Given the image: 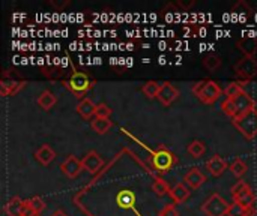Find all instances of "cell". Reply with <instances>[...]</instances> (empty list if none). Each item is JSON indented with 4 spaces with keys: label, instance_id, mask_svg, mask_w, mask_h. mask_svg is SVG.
<instances>
[{
    "label": "cell",
    "instance_id": "4fadbf2b",
    "mask_svg": "<svg viewBox=\"0 0 257 216\" xmlns=\"http://www.w3.org/2000/svg\"><path fill=\"white\" fill-rule=\"evenodd\" d=\"M206 168H208V171H209L212 176L218 177V176H221V174L226 171L227 164H226V161H224L220 155H214V156L206 162Z\"/></svg>",
    "mask_w": 257,
    "mask_h": 216
},
{
    "label": "cell",
    "instance_id": "8992f818",
    "mask_svg": "<svg viewBox=\"0 0 257 216\" xmlns=\"http://www.w3.org/2000/svg\"><path fill=\"white\" fill-rule=\"evenodd\" d=\"M235 72L238 78H242L245 81L251 80L257 75V60L254 57H247L244 56L235 63Z\"/></svg>",
    "mask_w": 257,
    "mask_h": 216
},
{
    "label": "cell",
    "instance_id": "7402d4cb",
    "mask_svg": "<svg viewBox=\"0 0 257 216\" xmlns=\"http://www.w3.org/2000/svg\"><path fill=\"white\" fill-rule=\"evenodd\" d=\"M23 86V83H17L15 80H8L6 77L2 80L0 83V90H2V95L3 96H8L9 93H15L18 92V89Z\"/></svg>",
    "mask_w": 257,
    "mask_h": 216
},
{
    "label": "cell",
    "instance_id": "d6986e66",
    "mask_svg": "<svg viewBox=\"0 0 257 216\" xmlns=\"http://www.w3.org/2000/svg\"><path fill=\"white\" fill-rule=\"evenodd\" d=\"M90 126H92V129L96 132V134H105L111 126H113V123H111V120L110 119H102V117H95L92 122H90Z\"/></svg>",
    "mask_w": 257,
    "mask_h": 216
},
{
    "label": "cell",
    "instance_id": "6da1fadb",
    "mask_svg": "<svg viewBox=\"0 0 257 216\" xmlns=\"http://www.w3.org/2000/svg\"><path fill=\"white\" fill-rule=\"evenodd\" d=\"M221 108L226 113V116H229L232 120H235V119H239L244 114L256 110V101L244 90L238 96H235L232 99H226L221 104Z\"/></svg>",
    "mask_w": 257,
    "mask_h": 216
},
{
    "label": "cell",
    "instance_id": "5b68a950",
    "mask_svg": "<svg viewBox=\"0 0 257 216\" xmlns=\"http://www.w3.org/2000/svg\"><path fill=\"white\" fill-rule=\"evenodd\" d=\"M152 162H154V167L155 170L158 171H167L170 170L175 162H176V156L166 147H160L154 152L152 155Z\"/></svg>",
    "mask_w": 257,
    "mask_h": 216
},
{
    "label": "cell",
    "instance_id": "d4e9b609",
    "mask_svg": "<svg viewBox=\"0 0 257 216\" xmlns=\"http://www.w3.org/2000/svg\"><path fill=\"white\" fill-rule=\"evenodd\" d=\"M160 89H161V84H158L157 81H148V83H145V86H143V93H145V96L146 98H149V99H154V98H158V93H160Z\"/></svg>",
    "mask_w": 257,
    "mask_h": 216
},
{
    "label": "cell",
    "instance_id": "8d00e7d4",
    "mask_svg": "<svg viewBox=\"0 0 257 216\" xmlns=\"http://www.w3.org/2000/svg\"><path fill=\"white\" fill-rule=\"evenodd\" d=\"M256 215H257L256 206H254V207H248V209H245V216H256Z\"/></svg>",
    "mask_w": 257,
    "mask_h": 216
},
{
    "label": "cell",
    "instance_id": "484cf974",
    "mask_svg": "<svg viewBox=\"0 0 257 216\" xmlns=\"http://www.w3.org/2000/svg\"><path fill=\"white\" fill-rule=\"evenodd\" d=\"M152 189H154V192L158 197H164L166 194H170V191H172V188L169 186V183L164 179H161V177H157L155 179V182L152 185Z\"/></svg>",
    "mask_w": 257,
    "mask_h": 216
},
{
    "label": "cell",
    "instance_id": "277c9868",
    "mask_svg": "<svg viewBox=\"0 0 257 216\" xmlns=\"http://www.w3.org/2000/svg\"><path fill=\"white\" fill-rule=\"evenodd\" d=\"M229 207L230 204L220 194H212L202 204V212L206 216H227Z\"/></svg>",
    "mask_w": 257,
    "mask_h": 216
},
{
    "label": "cell",
    "instance_id": "cb8c5ba5",
    "mask_svg": "<svg viewBox=\"0 0 257 216\" xmlns=\"http://www.w3.org/2000/svg\"><path fill=\"white\" fill-rule=\"evenodd\" d=\"M136 203V197L131 191H122L119 195H117V204L122 207V209H131Z\"/></svg>",
    "mask_w": 257,
    "mask_h": 216
},
{
    "label": "cell",
    "instance_id": "d590c367",
    "mask_svg": "<svg viewBox=\"0 0 257 216\" xmlns=\"http://www.w3.org/2000/svg\"><path fill=\"white\" fill-rule=\"evenodd\" d=\"M50 5H51L53 8H56V9H60V11H62L65 6H68V5H69V2H68V0H63V2H56V0H51V2H50Z\"/></svg>",
    "mask_w": 257,
    "mask_h": 216
},
{
    "label": "cell",
    "instance_id": "7a4b0ae2",
    "mask_svg": "<svg viewBox=\"0 0 257 216\" xmlns=\"http://www.w3.org/2000/svg\"><path fill=\"white\" fill-rule=\"evenodd\" d=\"M193 93L206 105H212L223 95V89L212 80H203L193 86Z\"/></svg>",
    "mask_w": 257,
    "mask_h": 216
},
{
    "label": "cell",
    "instance_id": "83f0119b",
    "mask_svg": "<svg viewBox=\"0 0 257 216\" xmlns=\"http://www.w3.org/2000/svg\"><path fill=\"white\" fill-rule=\"evenodd\" d=\"M254 12V9L244 0L238 2L233 8H232V14L233 15H245V17H250L251 14Z\"/></svg>",
    "mask_w": 257,
    "mask_h": 216
},
{
    "label": "cell",
    "instance_id": "7c38bea8",
    "mask_svg": "<svg viewBox=\"0 0 257 216\" xmlns=\"http://www.w3.org/2000/svg\"><path fill=\"white\" fill-rule=\"evenodd\" d=\"M238 48L244 53L247 57H254L257 54V38L253 36H244L238 41Z\"/></svg>",
    "mask_w": 257,
    "mask_h": 216
},
{
    "label": "cell",
    "instance_id": "3957f363",
    "mask_svg": "<svg viewBox=\"0 0 257 216\" xmlns=\"http://www.w3.org/2000/svg\"><path fill=\"white\" fill-rule=\"evenodd\" d=\"M235 128L247 138L253 140L257 137V110H253L247 114H244L239 119L233 120Z\"/></svg>",
    "mask_w": 257,
    "mask_h": 216
},
{
    "label": "cell",
    "instance_id": "ffe728a7",
    "mask_svg": "<svg viewBox=\"0 0 257 216\" xmlns=\"http://www.w3.org/2000/svg\"><path fill=\"white\" fill-rule=\"evenodd\" d=\"M235 203L241 204L244 209H248V207H254L256 206V194L253 192V189L250 188L248 191H245L241 197H238L236 200H233Z\"/></svg>",
    "mask_w": 257,
    "mask_h": 216
},
{
    "label": "cell",
    "instance_id": "9c48e42d",
    "mask_svg": "<svg viewBox=\"0 0 257 216\" xmlns=\"http://www.w3.org/2000/svg\"><path fill=\"white\" fill-rule=\"evenodd\" d=\"M60 170L65 176H68L69 179H75L80 171L83 170L81 161L78 158H75L74 155H69L62 164H60Z\"/></svg>",
    "mask_w": 257,
    "mask_h": 216
},
{
    "label": "cell",
    "instance_id": "2e32d148",
    "mask_svg": "<svg viewBox=\"0 0 257 216\" xmlns=\"http://www.w3.org/2000/svg\"><path fill=\"white\" fill-rule=\"evenodd\" d=\"M35 158L42 164V165H48L54 161L56 158V152L48 146V144H42L36 152H35Z\"/></svg>",
    "mask_w": 257,
    "mask_h": 216
},
{
    "label": "cell",
    "instance_id": "d6a6232c",
    "mask_svg": "<svg viewBox=\"0 0 257 216\" xmlns=\"http://www.w3.org/2000/svg\"><path fill=\"white\" fill-rule=\"evenodd\" d=\"M227 216H245V209L238 204V203H232L230 207H229V212H227Z\"/></svg>",
    "mask_w": 257,
    "mask_h": 216
},
{
    "label": "cell",
    "instance_id": "30bf717a",
    "mask_svg": "<svg viewBox=\"0 0 257 216\" xmlns=\"http://www.w3.org/2000/svg\"><path fill=\"white\" fill-rule=\"evenodd\" d=\"M178 96H179V92H178V89H176L173 84H170V83H163L157 99H158L163 105L169 107V105H172V104L176 101Z\"/></svg>",
    "mask_w": 257,
    "mask_h": 216
},
{
    "label": "cell",
    "instance_id": "e0dca14e",
    "mask_svg": "<svg viewBox=\"0 0 257 216\" xmlns=\"http://www.w3.org/2000/svg\"><path fill=\"white\" fill-rule=\"evenodd\" d=\"M23 212H24V201L20 197H14L5 204V213L8 216H23Z\"/></svg>",
    "mask_w": 257,
    "mask_h": 216
},
{
    "label": "cell",
    "instance_id": "ba28073f",
    "mask_svg": "<svg viewBox=\"0 0 257 216\" xmlns=\"http://www.w3.org/2000/svg\"><path fill=\"white\" fill-rule=\"evenodd\" d=\"M81 165H83V168H84L87 173L96 174V173L102 168L104 159L101 158L99 153H96L95 150H90V152H87V155L81 159Z\"/></svg>",
    "mask_w": 257,
    "mask_h": 216
},
{
    "label": "cell",
    "instance_id": "1f68e13d",
    "mask_svg": "<svg viewBox=\"0 0 257 216\" xmlns=\"http://www.w3.org/2000/svg\"><path fill=\"white\" fill-rule=\"evenodd\" d=\"M111 114V108L107 104H98L96 110H95V117H102V119H108Z\"/></svg>",
    "mask_w": 257,
    "mask_h": 216
},
{
    "label": "cell",
    "instance_id": "f1b7e54d",
    "mask_svg": "<svg viewBox=\"0 0 257 216\" xmlns=\"http://www.w3.org/2000/svg\"><path fill=\"white\" fill-rule=\"evenodd\" d=\"M242 86H244L242 83H230V84H227V87L223 90L226 99H232V98L238 96L241 92H244V87Z\"/></svg>",
    "mask_w": 257,
    "mask_h": 216
},
{
    "label": "cell",
    "instance_id": "f546056e",
    "mask_svg": "<svg viewBox=\"0 0 257 216\" xmlns=\"http://www.w3.org/2000/svg\"><path fill=\"white\" fill-rule=\"evenodd\" d=\"M26 204H27L33 212H36L38 215L45 209V203H44V200H42L41 197H32V198L26 200Z\"/></svg>",
    "mask_w": 257,
    "mask_h": 216
},
{
    "label": "cell",
    "instance_id": "e575fe53",
    "mask_svg": "<svg viewBox=\"0 0 257 216\" xmlns=\"http://www.w3.org/2000/svg\"><path fill=\"white\" fill-rule=\"evenodd\" d=\"M176 5H178L181 9H190V8H193V6L196 5V2H194V0H190V2H182V0H179V2H176Z\"/></svg>",
    "mask_w": 257,
    "mask_h": 216
},
{
    "label": "cell",
    "instance_id": "ac0fdd59",
    "mask_svg": "<svg viewBox=\"0 0 257 216\" xmlns=\"http://www.w3.org/2000/svg\"><path fill=\"white\" fill-rule=\"evenodd\" d=\"M38 105L42 108V110H51L54 105H56V102H57V99H56V96L50 92V90H45V92H42L39 96H38Z\"/></svg>",
    "mask_w": 257,
    "mask_h": 216
},
{
    "label": "cell",
    "instance_id": "4316f807",
    "mask_svg": "<svg viewBox=\"0 0 257 216\" xmlns=\"http://www.w3.org/2000/svg\"><path fill=\"white\" fill-rule=\"evenodd\" d=\"M230 171L236 176V177H242L247 171H248V165L245 164V161H242L241 158H236L232 165H230Z\"/></svg>",
    "mask_w": 257,
    "mask_h": 216
},
{
    "label": "cell",
    "instance_id": "74e56055",
    "mask_svg": "<svg viewBox=\"0 0 257 216\" xmlns=\"http://www.w3.org/2000/svg\"><path fill=\"white\" fill-rule=\"evenodd\" d=\"M51 216H68L63 210H56V212H53L51 213Z\"/></svg>",
    "mask_w": 257,
    "mask_h": 216
},
{
    "label": "cell",
    "instance_id": "603a6c76",
    "mask_svg": "<svg viewBox=\"0 0 257 216\" xmlns=\"http://www.w3.org/2000/svg\"><path fill=\"white\" fill-rule=\"evenodd\" d=\"M221 57L218 56V54H215V53H209V54H206L205 56V59H203V66L208 69V71H217L220 66H221Z\"/></svg>",
    "mask_w": 257,
    "mask_h": 216
},
{
    "label": "cell",
    "instance_id": "4dcf8cb0",
    "mask_svg": "<svg viewBox=\"0 0 257 216\" xmlns=\"http://www.w3.org/2000/svg\"><path fill=\"white\" fill-rule=\"evenodd\" d=\"M248 189H250V185H248L247 182H244V180H239L238 183H235V185L232 186V189H230L233 200H236L238 197H241V195H242L245 191H248Z\"/></svg>",
    "mask_w": 257,
    "mask_h": 216
},
{
    "label": "cell",
    "instance_id": "5bb4252c",
    "mask_svg": "<svg viewBox=\"0 0 257 216\" xmlns=\"http://www.w3.org/2000/svg\"><path fill=\"white\" fill-rule=\"evenodd\" d=\"M170 197L176 204H182L190 197V188L185 183H176L170 191Z\"/></svg>",
    "mask_w": 257,
    "mask_h": 216
},
{
    "label": "cell",
    "instance_id": "44dd1931",
    "mask_svg": "<svg viewBox=\"0 0 257 216\" xmlns=\"http://www.w3.org/2000/svg\"><path fill=\"white\" fill-rule=\"evenodd\" d=\"M187 152H188V155H190V156H193V158H200V156H203V155H205V152H206V146H205V143H203V141H200V140H193V141L188 144Z\"/></svg>",
    "mask_w": 257,
    "mask_h": 216
},
{
    "label": "cell",
    "instance_id": "8fae6325",
    "mask_svg": "<svg viewBox=\"0 0 257 216\" xmlns=\"http://www.w3.org/2000/svg\"><path fill=\"white\" fill-rule=\"evenodd\" d=\"M206 180H208V177H206L199 168H193V170H190V171L184 176V183H185L190 189H199Z\"/></svg>",
    "mask_w": 257,
    "mask_h": 216
},
{
    "label": "cell",
    "instance_id": "52a82bcc",
    "mask_svg": "<svg viewBox=\"0 0 257 216\" xmlns=\"http://www.w3.org/2000/svg\"><path fill=\"white\" fill-rule=\"evenodd\" d=\"M69 89L77 95V96H83L89 89H90V80L86 74L83 72H74L69 78V83H68Z\"/></svg>",
    "mask_w": 257,
    "mask_h": 216
},
{
    "label": "cell",
    "instance_id": "836d02e7",
    "mask_svg": "<svg viewBox=\"0 0 257 216\" xmlns=\"http://www.w3.org/2000/svg\"><path fill=\"white\" fill-rule=\"evenodd\" d=\"M160 216H179V212L176 210V207L173 204H169L160 212Z\"/></svg>",
    "mask_w": 257,
    "mask_h": 216
},
{
    "label": "cell",
    "instance_id": "9a60e30c",
    "mask_svg": "<svg viewBox=\"0 0 257 216\" xmlns=\"http://www.w3.org/2000/svg\"><path fill=\"white\" fill-rule=\"evenodd\" d=\"M95 110H96V105L93 104V101L90 98H83L77 105V113L86 120H89L92 116H95Z\"/></svg>",
    "mask_w": 257,
    "mask_h": 216
}]
</instances>
